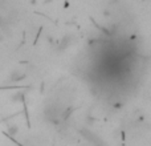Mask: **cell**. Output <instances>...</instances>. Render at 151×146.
<instances>
[{
  "instance_id": "3957f363",
  "label": "cell",
  "mask_w": 151,
  "mask_h": 146,
  "mask_svg": "<svg viewBox=\"0 0 151 146\" xmlns=\"http://www.w3.org/2000/svg\"><path fill=\"white\" fill-rule=\"evenodd\" d=\"M8 132H9L11 136H16L17 132H19V129H17V126L16 125H11V126H8Z\"/></svg>"
},
{
  "instance_id": "6da1fadb",
  "label": "cell",
  "mask_w": 151,
  "mask_h": 146,
  "mask_svg": "<svg viewBox=\"0 0 151 146\" xmlns=\"http://www.w3.org/2000/svg\"><path fill=\"white\" fill-rule=\"evenodd\" d=\"M24 78H25V74H24V73H21V72H13L12 74H11L9 80L13 81V82H17V81H21V80H24Z\"/></svg>"
},
{
  "instance_id": "7a4b0ae2",
  "label": "cell",
  "mask_w": 151,
  "mask_h": 146,
  "mask_svg": "<svg viewBox=\"0 0 151 146\" xmlns=\"http://www.w3.org/2000/svg\"><path fill=\"white\" fill-rule=\"evenodd\" d=\"M12 101H13V102H23V101H24V93H23V92L15 93V94L12 96Z\"/></svg>"
}]
</instances>
